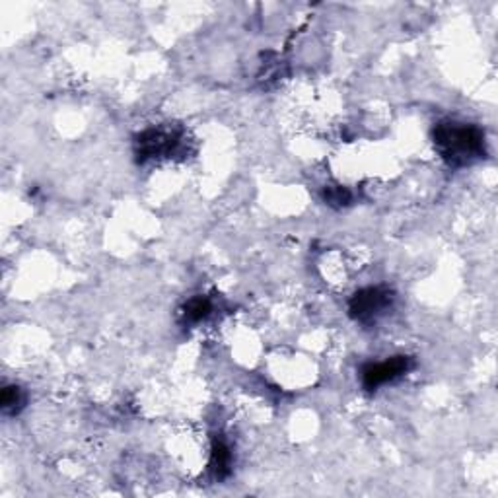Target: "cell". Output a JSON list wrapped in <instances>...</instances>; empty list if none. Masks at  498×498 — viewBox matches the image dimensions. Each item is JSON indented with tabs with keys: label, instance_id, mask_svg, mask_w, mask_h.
<instances>
[{
	"label": "cell",
	"instance_id": "1",
	"mask_svg": "<svg viewBox=\"0 0 498 498\" xmlns=\"http://www.w3.org/2000/svg\"><path fill=\"white\" fill-rule=\"evenodd\" d=\"M432 143L450 168H467L487 158L485 131L473 123L444 119L432 129Z\"/></svg>",
	"mask_w": 498,
	"mask_h": 498
},
{
	"label": "cell",
	"instance_id": "2",
	"mask_svg": "<svg viewBox=\"0 0 498 498\" xmlns=\"http://www.w3.org/2000/svg\"><path fill=\"white\" fill-rule=\"evenodd\" d=\"M185 141V131L181 127H150L134 137V156H137L139 164H146L150 160H168L184 154Z\"/></svg>",
	"mask_w": 498,
	"mask_h": 498
},
{
	"label": "cell",
	"instance_id": "3",
	"mask_svg": "<svg viewBox=\"0 0 498 498\" xmlns=\"http://www.w3.org/2000/svg\"><path fill=\"white\" fill-rule=\"evenodd\" d=\"M396 292L389 286H366L349 300V315L362 325H374L394 310Z\"/></svg>",
	"mask_w": 498,
	"mask_h": 498
},
{
	"label": "cell",
	"instance_id": "4",
	"mask_svg": "<svg viewBox=\"0 0 498 498\" xmlns=\"http://www.w3.org/2000/svg\"><path fill=\"white\" fill-rule=\"evenodd\" d=\"M413 368H415V358L407 355H396L382 362H370V365H366L360 372L362 387L372 394V391L380 389L382 386L401 380L403 376L409 374Z\"/></svg>",
	"mask_w": 498,
	"mask_h": 498
},
{
	"label": "cell",
	"instance_id": "5",
	"mask_svg": "<svg viewBox=\"0 0 498 498\" xmlns=\"http://www.w3.org/2000/svg\"><path fill=\"white\" fill-rule=\"evenodd\" d=\"M232 450L224 439L215 436L213 444H210V461H208V472L213 475L215 481H224L232 473Z\"/></svg>",
	"mask_w": 498,
	"mask_h": 498
},
{
	"label": "cell",
	"instance_id": "6",
	"mask_svg": "<svg viewBox=\"0 0 498 498\" xmlns=\"http://www.w3.org/2000/svg\"><path fill=\"white\" fill-rule=\"evenodd\" d=\"M213 302L207 296H195L189 302H185L184 310H181V320L185 325H197L205 322L210 313H213Z\"/></svg>",
	"mask_w": 498,
	"mask_h": 498
},
{
	"label": "cell",
	"instance_id": "7",
	"mask_svg": "<svg viewBox=\"0 0 498 498\" xmlns=\"http://www.w3.org/2000/svg\"><path fill=\"white\" fill-rule=\"evenodd\" d=\"M26 407V394L24 389L16 384H8L3 387L0 394V409L8 417H16Z\"/></svg>",
	"mask_w": 498,
	"mask_h": 498
},
{
	"label": "cell",
	"instance_id": "8",
	"mask_svg": "<svg viewBox=\"0 0 498 498\" xmlns=\"http://www.w3.org/2000/svg\"><path fill=\"white\" fill-rule=\"evenodd\" d=\"M323 201L329 207L343 208V207H349L353 203V193L349 189H346V187L331 185V187L323 189Z\"/></svg>",
	"mask_w": 498,
	"mask_h": 498
}]
</instances>
